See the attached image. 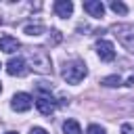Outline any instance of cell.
I'll list each match as a JSON object with an SVG mask.
<instances>
[{"mask_svg": "<svg viewBox=\"0 0 134 134\" xmlns=\"http://www.w3.org/2000/svg\"><path fill=\"white\" fill-rule=\"evenodd\" d=\"M86 73H88V69L82 61H69V63H65V67L61 71V75L67 84H80L86 77Z\"/></svg>", "mask_w": 134, "mask_h": 134, "instance_id": "1", "label": "cell"}, {"mask_svg": "<svg viewBox=\"0 0 134 134\" xmlns=\"http://www.w3.org/2000/svg\"><path fill=\"white\" fill-rule=\"evenodd\" d=\"M115 36H117V40H119L128 50H134V31H132V27H126V25L115 27Z\"/></svg>", "mask_w": 134, "mask_h": 134, "instance_id": "5", "label": "cell"}, {"mask_svg": "<svg viewBox=\"0 0 134 134\" xmlns=\"http://www.w3.org/2000/svg\"><path fill=\"white\" fill-rule=\"evenodd\" d=\"M31 105H34V98H31L27 92H17V94L13 96V100H10L13 111H19V113L29 111V109H31Z\"/></svg>", "mask_w": 134, "mask_h": 134, "instance_id": "3", "label": "cell"}, {"mask_svg": "<svg viewBox=\"0 0 134 134\" xmlns=\"http://www.w3.org/2000/svg\"><path fill=\"white\" fill-rule=\"evenodd\" d=\"M29 134H48V132H46L44 128H38V126H36V128H31V130H29Z\"/></svg>", "mask_w": 134, "mask_h": 134, "instance_id": "17", "label": "cell"}, {"mask_svg": "<svg viewBox=\"0 0 134 134\" xmlns=\"http://www.w3.org/2000/svg\"><path fill=\"white\" fill-rule=\"evenodd\" d=\"M63 132L65 134H82V128H80V124L75 119H67L63 124Z\"/></svg>", "mask_w": 134, "mask_h": 134, "instance_id": "11", "label": "cell"}, {"mask_svg": "<svg viewBox=\"0 0 134 134\" xmlns=\"http://www.w3.org/2000/svg\"><path fill=\"white\" fill-rule=\"evenodd\" d=\"M109 6H111V10H113L115 15H128V6H126L121 0H111Z\"/></svg>", "mask_w": 134, "mask_h": 134, "instance_id": "12", "label": "cell"}, {"mask_svg": "<svg viewBox=\"0 0 134 134\" xmlns=\"http://www.w3.org/2000/svg\"><path fill=\"white\" fill-rule=\"evenodd\" d=\"M86 134H107V132H105V128H103V126H96V124H92V126H88Z\"/></svg>", "mask_w": 134, "mask_h": 134, "instance_id": "15", "label": "cell"}, {"mask_svg": "<svg viewBox=\"0 0 134 134\" xmlns=\"http://www.w3.org/2000/svg\"><path fill=\"white\" fill-rule=\"evenodd\" d=\"M6 73H8V75H17V77L25 75V73H27L25 59H21V57H17V59H10V61L6 63Z\"/></svg>", "mask_w": 134, "mask_h": 134, "instance_id": "6", "label": "cell"}, {"mask_svg": "<svg viewBox=\"0 0 134 134\" xmlns=\"http://www.w3.org/2000/svg\"><path fill=\"white\" fill-rule=\"evenodd\" d=\"M96 54L100 57V61H113L115 59V48L109 40H98L96 42Z\"/></svg>", "mask_w": 134, "mask_h": 134, "instance_id": "4", "label": "cell"}, {"mask_svg": "<svg viewBox=\"0 0 134 134\" xmlns=\"http://www.w3.org/2000/svg\"><path fill=\"white\" fill-rule=\"evenodd\" d=\"M44 31V27L40 25V23H36V25H25V34L27 36H40Z\"/></svg>", "mask_w": 134, "mask_h": 134, "instance_id": "14", "label": "cell"}, {"mask_svg": "<svg viewBox=\"0 0 134 134\" xmlns=\"http://www.w3.org/2000/svg\"><path fill=\"white\" fill-rule=\"evenodd\" d=\"M54 13H57V17H61V19L71 17V13H73V2H71V0H57V2H54Z\"/></svg>", "mask_w": 134, "mask_h": 134, "instance_id": "8", "label": "cell"}, {"mask_svg": "<svg viewBox=\"0 0 134 134\" xmlns=\"http://www.w3.org/2000/svg\"><path fill=\"white\" fill-rule=\"evenodd\" d=\"M121 134H134L132 126H130V124H124V126H121Z\"/></svg>", "mask_w": 134, "mask_h": 134, "instance_id": "16", "label": "cell"}, {"mask_svg": "<svg viewBox=\"0 0 134 134\" xmlns=\"http://www.w3.org/2000/svg\"><path fill=\"white\" fill-rule=\"evenodd\" d=\"M21 48V44H19V40L17 38H13V36H2L0 38V50L2 52H15V50H19Z\"/></svg>", "mask_w": 134, "mask_h": 134, "instance_id": "10", "label": "cell"}, {"mask_svg": "<svg viewBox=\"0 0 134 134\" xmlns=\"http://www.w3.org/2000/svg\"><path fill=\"white\" fill-rule=\"evenodd\" d=\"M0 90H2V86H0Z\"/></svg>", "mask_w": 134, "mask_h": 134, "instance_id": "19", "label": "cell"}, {"mask_svg": "<svg viewBox=\"0 0 134 134\" xmlns=\"http://www.w3.org/2000/svg\"><path fill=\"white\" fill-rule=\"evenodd\" d=\"M36 107H38V111H40L42 115H52L57 103L52 100V96H48V94H40V96L36 98Z\"/></svg>", "mask_w": 134, "mask_h": 134, "instance_id": "7", "label": "cell"}, {"mask_svg": "<svg viewBox=\"0 0 134 134\" xmlns=\"http://www.w3.org/2000/svg\"><path fill=\"white\" fill-rule=\"evenodd\" d=\"M6 134H17V132H6Z\"/></svg>", "mask_w": 134, "mask_h": 134, "instance_id": "18", "label": "cell"}, {"mask_svg": "<svg viewBox=\"0 0 134 134\" xmlns=\"http://www.w3.org/2000/svg\"><path fill=\"white\" fill-rule=\"evenodd\" d=\"M84 10L90 17H103L105 15V4L100 0H86L84 2Z\"/></svg>", "mask_w": 134, "mask_h": 134, "instance_id": "9", "label": "cell"}, {"mask_svg": "<svg viewBox=\"0 0 134 134\" xmlns=\"http://www.w3.org/2000/svg\"><path fill=\"white\" fill-rule=\"evenodd\" d=\"M100 84H103V86L113 88V86H119V84H121V77H119V75H109V77H103V80H100Z\"/></svg>", "mask_w": 134, "mask_h": 134, "instance_id": "13", "label": "cell"}, {"mask_svg": "<svg viewBox=\"0 0 134 134\" xmlns=\"http://www.w3.org/2000/svg\"><path fill=\"white\" fill-rule=\"evenodd\" d=\"M29 61H31V67L36 69V71H40V73H48V71H52V63H50V57L42 50V48H34L31 52H29Z\"/></svg>", "mask_w": 134, "mask_h": 134, "instance_id": "2", "label": "cell"}]
</instances>
